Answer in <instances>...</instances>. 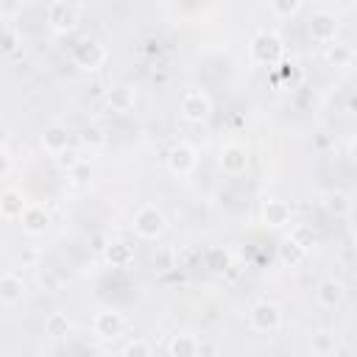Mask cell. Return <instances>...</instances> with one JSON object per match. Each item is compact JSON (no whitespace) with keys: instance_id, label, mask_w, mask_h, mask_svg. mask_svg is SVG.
I'll list each match as a JSON object with an SVG mask.
<instances>
[{"instance_id":"cell-1","label":"cell","mask_w":357,"mask_h":357,"mask_svg":"<svg viewBox=\"0 0 357 357\" xmlns=\"http://www.w3.org/2000/svg\"><path fill=\"white\" fill-rule=\"evenodd\" d=\"M165 229H167V218H165V212L156 204H142L134 212V231L142 240H156Z\"/></svg>"},{"instance_id":"cell-2","label":"cell","mask_w":357,"mask_h":357,"mask_svg":"<svg viewBox=\"0 0 357 357\" xmlns=\"http://www.w3.org/2000/svg\"><path fill=\"white\" fill-rule=\"evenodd\" d=\"M251 59L262 67H273L282 59V39L273 31H259L251 39Z\"/></svg>"},{"instance_id":"cell-3","label":"cell","mask_w":357,"mask_h":357,"mask_svg":"<svg viewBox=\"0 0 357 357\" xmlns=\"http://www.w3.org/2000/svg\"><path fill=\"white\" fill-rule=\"evenodd\" d=\"M178 109H181V117H184V120H190V123H204V120L212 114V100H209V95H206L204 89H190V92H184Z\"/></svg>"},{"instance_id":"cell-4","label":"cell","mask_w":357,"mask_h":357,"mask_svg":"<svg viewBox=\"0 0 357 357\" xmlns=\"http://www.w3.org/2000/svg\"><path fill=\"white\" fill-rule=\"evenodd\" d=\"M248 324H251V329L271 335V332H276L282 326V310L273 301H257L251 307V312H248Z\"/></svg>"},{"instance_id":"cell-5","label":"cell","mask_w":357,"mask_h":357,"mask_svg":"<svg viewBox=\"0 0 357 357\" xmlns=\"http://www.w3.org/2000/svg\"><path fill=\"white\" fill-rule=\"evenodd\" d=\"M103 59H106V50H103V45H100L98 39H92V36H84V39H78V42L73 45V61H75L78 67H84V70H95Z\"/></svg>"},{"instance_id":"cell-6","label":"cell","mask_w":357,"mask_h":357,"mask_svg":"<svg viewBox=\"0 0 357 357\" xmlns=\"http://www.w3.org/2000/svg\"><path fill=\"white\" fill-rule=\"evenodd\" d=\"M47 14V22L53 31H73L75 22H78V8L73 3H64V0H56L45 8Z\"/></svg>"},{"instance_id":"cell-7","label":"cell","mask_w":357,"mask_h":357,"mask_svg":"<svg viewBox=\"0 0 357 357\" xmlns=\"http://www.w3.org/2000/svg\"><path fill=\"white\" fill-rule=\"evenodd\" d=\"M335 33H337V17L332 11H315L312 20H310V36L321 45H332L335 42Z\"/></svg>"},{"instance_id":"cell-8","label":"cell","mask_w":357,"mask_h":357,"mask_svg":"<svg viewBox=\"0 0 357 357\" xmlns=\"http://www.w3.org/2000/svg\"><path fill=\"white\" fill-rule=\"evenodd\" d=\"M220 167L226 176H243L248 170V151L237 142H229L220 148Z\"/></svg>"},{"instance_id":"cell-9","label":"cell","mask_w":357,"mask_h":357,"mask_svg":"<svg viewBox=\"0 0 357 357\" xmlns=\"http://www.w3.org/2000/svg\"><path fill=\"white\" fill-rule=\"evenodd\" d=\"M92 329H95L98 337L112 340V337H117V335L126 329V318H123V312H117V310H103V312H98V315L92 318Z\"/></svg>"},{"instance_id":"cell-10","label":"cell","mask_w":357,"mask_h":357,"mask_svg":"<svg viewBox=\"0 0 357 357\" xmlns=\"http://www.w3.org/2000/svg\"><path fill=\"white\" fill-rule=\"evenodd\" d=\"M195 165H198V156H195V148H192V145L178 142V145L170 148V153H167V167H170L173 173L187 176V173L195 170Z\"/></svg>"},{"instance_id":"cell-11","label":"cell","mask_w":357,"mask_h":357,"mask_svg":"<svg viewBox=\"0 0 357 357\" xmlns=\"http://www.w3.org/2000/svg\"><path fill=\"white\" fill-rule=\"evenodd\" d=\"M20 226L28 234H42L50 226V215H47V209L42 204H28L25 212L20 215Z\"/></svg>"},{"instance_id":"cell-12","label":"cell","mask_w":357,"mask_h":357,"mask_svg":"<svg viewBox=\"0 0 357 357\" xmlns=\"http://www.w3.org/2000/svg\"><path fill=\"white\" fill-rule=\"evenodd\" d=\"M343 296H346V287H343V282H337V279H321L318 282V287H315V301L321 304V307H326V310H332V307H337L340 301H343Z\"/></svg>"},{"instance_id":"cell-13","label":"cell","mask_w":357,"mask_h":357,"mask_svg":"<svg viewBox=\"0 0 357 357\" xmlns=\"http://www.w3.org/2000/svg\"><path fill=\"white\" fill-rule=\"evenodd\" d=\"M134 100H137V89L128 86V84L112 86V89L106 92V106H109L112 112H117V114L131 112V109H134Z\"/></svg>"},{"instance_id":"cell-14","label":"cell","mask_w":357,"mask_h":357,"mask_svg":"<svg viewBox=\"0 0 357 357\" xmlns=\"http://www.w3.org/2000/svg\"><path fill=\"white\" fill-rule=\"evenodd\" d=\"M67 145H70V131H67L64 126H47V128L42 131V148H45L47 153L59 156V153L67 151Z\"/></svg>"},{"instance_id":"cell-15","label":"cell","mask_w":357,"mask_h":357,"mask_svg":"<svg viewBox=\"0 0 357 357\" xmlns=\"http://www.w3.org/2000/svg\"><path fill=\"white\" fill-rule=\"evenodd\" d=\"M262 218H265L268 226L282 229V226L290 223V206H287L284 201H279V198H265V204H262Z\"/></svg>"},{"instance_id":"cell-16","label":"cell","mask_w":357,"mask_h":357,"mask_svg":"<svg viewBox=\"0 0 357 357\" xmlns=\"http://www.w3.org/2000/svg\"><path fill=\"white\" fill-rule=\"evenodd\" d=\"M103 257H106V262H109L112 268H128V265L134 262V248H131L126 240H109Z\"/></svg>"},{"instance_id":"cell-17","label":"cell","mask_w":357,"mask_h":357,"mask_svg":"<svg viewBox=\"0 0 357 357\" xmlns=\"http://www.w3.org/2000/svg\"><path fill=\"white\" fill-rule=\"evenodd\" d=\"M198 346H201V340H198L195 335H190V332H178V335L170 337V343H167V354H170V357H198Z\"/></svg>"},{"instance_id":"cell-18","label":"cell","mask_w":357,"mask_h":357,"mask_svg":"<svg viewBox=\"0 0 357 357\" xmlns=\"http://www.w3.org/2000/svg\"><path fill=\"white\" fill-rule=\"evenodd\" d=\"M25 198H22V192L20 190H6L3 192V198H0V212H3V218H8V220H20V215L25 212Z\"/></svg>"},{"instance_id":"cell-19","label":"cell","mask_w":357,"mask_h":357,"mask_svg":"<svg viewBox=\"0 0 357 357\" xmlns=\"http://www.w3.org/2000/svg\"><path fill=\"white\" fill-rule=\"evenodd\" d=\"M22 298V279L14 271H6L0 279V301L3 304H17Z\"/></svg>"},{"instance_id":"cell-20","label":"cell","mask_w":357,"mask_h":357,"mask_svg":"<svg viewBox=\"0 0 357 357\" xmlns=\"http://www.w3.org/2000/svg\"><path fill=\"white\" fill-rule=\"evenodd\" d=\"M326 61H329L332 67H349V64L354 61V50H351V45L335 39L332 45H326Z\"/></svg>"},{"instance_id":"cell-21","label":"cell","mask_w":357,"mask_h":357,"mask_svg":"<svg viewBox=\"0 0 357 357\" xmlns=\"http://www.w3.org/2000/svg\"><path fill=\"white\" fill-rule=\"evenodd\" d=\"M324 209L329 215H335V218H346L351 212V198L346 192H340V190H329L324 195Z\"/></svg>"},{"instance_id":"cell-22","label":"cell","mask_w":357,"mask_h":357,"mask_svg":"<svg viewBox=\"0 0 357 357\" xmlns=\"http://www.w3.org/2000/svg\"><path fill=\"white\" fill-rule=\"evenodd\" d=\"M276 254H279V262H282V265H287V268H293V265L304 262V257H307V251H304L296 240H290V237H284V240L279 243Z\"/></svg>"},{"instance_id":"cell-23","label":"cell","mask_w":357,"mask_h":357,"mask_svg":"<svg viewBox=\"0 0 357 357\" xmlns=\"http://www.w3.org/2000/svg\"><path fill=\"white\" fill-rule=\"evenodd\" d=\"M204 265H206L209 271H215V273H223V271L231 268V257H229L226 248H220V245H209V248L204 251Z\"/></svg>"},{"instance_id":"cell-24","label":"cell","mask_w":357,"mask_h":357,"mask_svg":"<svg viewBox=\"0 0 357 357\" xmlns=\"http://www.w3.org/2000/svg\"><path fill=\"white\" fill-rule=\"evenodd\" d=\"M45 332H47L50 337H64V335L70 332V318H67V312H50L47 321H45Z\"/></svg>"},{"instance_id":"cell-25","label":"cell","mask_w":357,"mask_h":357,"mask_svg":"<svg viewBox=\"0 0 357 357\" xmlns=\"http://www.w3.org/2000/svg\"><path fill=\"white\" fill-rule=\"evenodd\" d=\"M81 142H84L86 148L98 151V148H103V145H106V131H103L100 126L89 123V126H84V128H81Z\"/></svg>"},{"instance_id":"cell-26","label":"cell","mask_w":357,"mask_h":357,"mask_svg":"<svg viewBox=\"0 0 357 357\" xmlns=\"http://www.w3.org/2000/svg\"><path fill=\"white\" fill-rule=\"evenodd\" d=\"M310 346H312V354H318V357H324V354H332V351L337 349V343H335V335H332V332H324V329L312 335Z\"/></svg>"},{"instance_id":"cell-27","label":"cell","mask_w":357,"mask_h":357,"mask_svg":"<svg viewBox=\"0 0 357 357\" xmlns=\"http://www.w3.org/2000/svg\"><path fill=\"white\" fill-rule=\"evenodd\" d=\"M290 240H296L304 251H310V248L315 245V231H312L310 223H296V226L290 229Z\"/></svg>"},{"instance_id":"cell-28","label":"cell","mask_w":357,"mask_h":357,"mask_svg":"<svg viewBox=\"0 0 357 357\" xmlns=\"http://www.w3.org/2000/svg\"><path fill=\"white\" fill-rule=\"evenodd\" d=\"M268 11L276 14V17H293L301 11V3L298 0H271L268 3Z\"/></svg>"},{"instance_id":"cell-29","label":"cell","mask_w":357,"mask_h":357,"mask_svg":"<svg viewBox=\"0 0 357 357\" xmlns=\"http://www.w3.org/2000/svg\"><path fill=\"white\" fill-rule=\"evenodd\" d=\"M20 42H22L20 39V31L11 22H3V42H0L3 45V53H14L20 47Z\"/></svg>"},{"instance_id":"cell-30","label":"cell","mask_w":357,"mask_h":357,"mask_svg":"<svg viewBox=\"0 0 357 357\" xmlns=\"http://www.w3.org/2000/svg\"><path fill=\"white\" fill-rule=\"evenodd\" d=\"M176 259H178V268H195L201 262V251L195 245H184L176 251Z\"/></svg>"},{"instance_id":"cell-31","label":"cell","mask_w":357,"mask_h":357,"mask_svg":"<svg viewBox=\"0 0 357 357\" xmlns=\"http://www.w3.org/2000/svg\"><path fill=\"white\" fill-rule=\"evenodd\" d=\"M123 357H151V346H148V340H142V337L128 340L126 349H123Z\"/></svg>"},{"instance_id":"cell-32","label":"cell","mask_w":357,"mask_h":357,"mask_svg":"<svg viewBox=\"0 0 357 357\" xmlns=\"http://www.w3.org/2000/svg\"><path fill=\"white\" fill-rule=\"evenodd\" d=\"M153 265H156V271H170V268H176V265H178L176 251H170V248H159V254L153 257Z\"/></svg>"},{"instance_id":"cell-33","label":"cell","mask_w":357,"mask_h":357,"mask_svg":"<svg viewBox=\"0 0 357 357\" xmlns=\"http://www.w3.org/2000/svg\"><path fill=\"white\" fill-rule=\"evenodd\" d=\"M39 287H45L47 293H56V290H61V279L50 268H45V271H39Z\"/></svg>"},{"instance_id":"cell-34","label":"cell","mask_w":357,"mask_h":357,"mask_svg":"<svg viewBox=\"0 0 357 357\" xmlns=\"http://www.w3.org/2000/svg\"><path fill=\"white\" fill-rule=\"evenodd\" d=\"M56 165H59L61 170H67V173H73V170H75V167L81 165V159H78V156H75V153H73V151L67 148L64 153H59V156H56Z\"/></svg>"},{"instance_id":"cell-35","label":"cell","mask_w":357,"mask_h":357,"mask_svg":"<svg viewBox=\"0 0 357 357\" xmlns=\"http://www.w3.org/2000/svg\"><path fill=\"white\" fill-rule=\"evenodd\" d=\"M70 184H73V187H86V184H89V165L81 162V165L70 173Z\"/></svg>"},{"instance_id":"cell-36","label":"cell","mask_w":357,"mask_h":357,"mask_svg":"<svg viewBox=\"0 0 357 357\" xmlns=\"http://www.w3.org/2000/svg\"><path fill=\"white\" fill-rule=\"evenodd\" d=\"M346 109L357 114V89H351V92H349V98H346Z\"/></svg>"},{"instance_id":"cell-37","label":"cell","mask_w":357,"mask_h":357,"mask_svg":"<svg viewBox=\"0 0 357 357\" xmlns=\"http://www.w3.org/2000/svg\"><path fill=\"white\" fill-rule=\"evenodd\" d=\"M89 243H92V248H95V251H106V245H109V243H106V240H103L100 234H95V237H92Z\"/></svg>"},{"instance_id":"cell-38","label":"cell","mask_w":357,"mask_h":357,"mask_svg":"<svg viewBox=\"0 0 357 357\" xmlns=\"http://www.w3.org/2000/svg\"><path fill=\"white\" fill-rule=\"evenodd\" d=\"M33 259H36V251H25L22 254V262H33Z\"/></svg>"},{"instance_id":"cell-39","label":"cell","mask_w":357,"mask_h":357,"mask_svg":"<svg viewBox=\"0 0 357 357\" xmlns=\"http://www.w3.org/2000/svg\"><path fill=\"white\" fill-rule=\"evenodd\" d=\"M351 159H354V162H357V139H354V142H351Z\"/></svg>"},{"instance_id":"cell-40","label":"cell","mask_w":357,"mask_h":357,"mask_svg":"<svg viewBox=\"0 0 357 357\" xmlns=\"http://www.w3.org/2000/svg\"><path fill=\"white\" fill-rule=\"evenodd\" d=\"M293 357H318V354H312V351H301V354H293Z\"/></svg>"},{"instance_id":"cell-41","label":"cell","mask_w":357,"mask_h":357,"mask_svg":"<svg viewBox=\"0 0 357 357\" xmlns=\"http://www.w3.org/2000/svg\"><path fill=\"white\" fill-rule=\"evenodd\" d=\"M354 245H357V229H354Z\"/></svg>"}]
</instances>
